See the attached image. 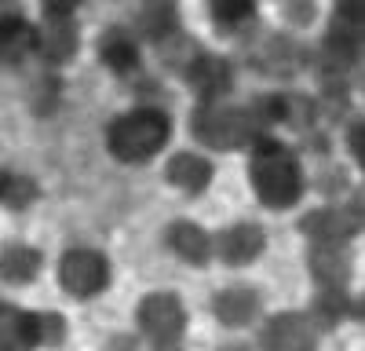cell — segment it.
Returning <instances> with one entry per match:
<instances>
[{
    "instance_id": "6da1fadb",
    "label": "cell",
    "mask_w": 365,
    "mask_h": 351,
    "mask_svg": "<svg viewBox=\"0 0 365 351\" xmlns=\"http://www.w3.org/2000/svg\"><path fill=\"white\" fill-rule=\"evenodd\" d=\"M249 183L256 198L274 213L296 209L307 194V172H303L299 151H292L289 143L278 136H256L249 146Z\"/></svg>"
},
{
    "instance_id": "7a4b0ae2",
    "label": "cell",
    "mask_w": 365,
    "mask_h": 351,
    "mask_svg": "<svg viewBox=\"0 0 365 351\" xmlns=\"http://www.w3.org/2000/svg\"><path fill=\"white\" fill-rule=\"evenodd\" d=\"M172 143V117L154 103H135L132 110L117 113L106 128V151L120 165H146Z\"/></svg>"
},
{
    "instance_id": "3957f363",
    "label": "cell",
    "mask_w": 365,
    "mask_h": 351,
    "mask_svg": "<svg viewBox=\"0 0 365 351\" xmlns=\"http://www.w3.org/2000/svg\"><path fill=\"white\" fill-rule=\"evenodd\" d=\"M190 132L205 151H249L256 136H267L249 106H230V103H197L190 113Z\"/></svg>"
},
{
    "instance_id": "277c9868",
    "label": "cell",
    "mask_w": 365,
    "mask_h": 351,
    "mask_svg": "<svg viewBox=\"0 0 365 351\" xmlns=\"http://www.w3.org/2000/svg\"><path fill=\"white\" fill-rule=\"evenodd\" d=\"M66 322L55 311H22L0 300V351H41L58 347Z\"/></svg>"
},
{
    "instance_id": "5b68a950",
    "label": "cell",
    "mask_w": 365,
    "mask_h": 351,
    "mask_svg": "<svg viewBox=\"0 0 365 351\" xmlns=\"http://www.w3.org/2000/svg\"><path fill=\"white\" fill-rule=\"evenodd\" d=\"M187 322H190L187 304H182V297H175V292H168V289L146 292V297L139 300V307H135V326L150 340L154 351H175L182 344V337H187Z\"/></svg>"
},
{
    "instance_id": "8992f818",
    "label": "cell",
    "mask_w": 365,
    "mask_h": 351,
    "mask_svg": "<svg viewBox=\"0 0 365 351\" xmlns=\"http://www.w3.org/2000/svg\"><path fill=\"white\" fill-rule=\"evenodd\" d=\"M58 289L73 300H96L99 292H106L113 268H110V256L103 249H91V245H73L58 256Z\"/></svg>"
},
{
    "instance_id": "52a82bcc",
    "label": "cell",
    "mask_w": 365,
    "mask_h": 351,
    "mask_svg": "<svg viewBox=\"0 0 365 351\" xmlns=\"http://www.w3.org/2000/svg\"><path fill=\"white\" fill-rule=\"evenodd\" d=\"M81 48V29H77V4H58L48 0L41 4V22H37V55L48 66H66L77 58Z\"/></svg>"
},
{
    "instance_id": "ba28073f",
    "label": "cell",
    "mask_w": 365,
    "mask_h": 351,
    "mask_svg": "<svg viewBox=\"0 0 365 351\" xmlns=\"http://www.w3.org/2000/svg\"><path fill=\"white\" fill-rule=\"evenodd\" d=\"M179 73L190 92L197 96V103H227V96L234 92V66L223 55L197 51Z\"/></svg>"
},
{
    "instance_id": "9c48e42d",
    "label": "cell",
    "mask_w": 365,
    "mask_h": 351,
    "mask_svg": "<svg viewBox=\"0 0 365 351\" xmlns=\"http://www.w3.org/2000/svg\"><path fill=\"white\" fill-rule=\"evenodd\" d=\"M263 249H267V234L252 220H237L220 234H212V260L227 263V268H249L252 260L263 256Z\"/></svg>"
},
{
    "instance_id": "30bf717a",
    "label": "cell",
    "mask_w": 365,
    "mask_h": 351,
    "mask_svg": "<svg viewBox=\"0 0 365 351\" xmlns=\"http://www.w3.org/2000/svg\"><path fill=\"white\" fill-rule=\"evenodd\" d=\"M263 351H314L318 347V330L307 315L299 311H278L263 322L259 333Z\"/></svg>"
},
{
    "instance_id": "8fae6325",
    "label": "cell",
    "mask_w": 365,
    "mask_h": 351,
    "mask_svg": "<svg viewBox=\"0 0 365 351\" xmlns=\"http://www.w3.org/2000/svg\"><path fill=\"white\" fill-rule=\"evenodd\" d=\"M212 315L227 330H249L263 315V297L252 285H227L212 297Z\"/></svg>"
},
{
    "instance_id": "7c38bea8",
    "label": "cell",
    "mask_w": 365,
    "mask_h": 351,
    "mask_svg": "<svg viewBox=\"0 0 365 351\" xmlns=\"http://www.w3.org/2000/svg\"><path fill=\"white\" fill-rule=\"evenodd\" d=\"M299 234L311 245L325 249V245H347L358 234V227L344 213V205H318V209H311L307 216L299 220Z\"/></svg>"
},
{
    "instance_id": "4fadbf2b",
    "label": "cell",
    "mask_w": 365,
    "mask_h": 351,
    "mask_svg": "<svg viewBox=\"0 0 365 351\" xmlns=\"http://www.w3.org/2000/svg\"><path fill=\"white\" fill-rule=\"evenodd\" d=\"M99 58L117 77H139L143 73V44L128 26H106L99 37Z\"/></svg>"
},
{
    "instance_id": "5bb4252c",
    "label": "cell",
    "mask_w": 365,
    "mask_h": 351,
    "mask_svg": "<svg viewBox=\"0 0 365 351\" xmlns=\"http://www.w3.org/2000/svg\"><path fill=\"white\" fill-rule=\"evenodd\" d=\"M165 180H168V187L197 198L212 187V180H216V161L201 151H175L165 165Z\"/></svg>"
},
{
    "instance_id": "9a60e30c",
    "label": "cell",
    "mask_w": 365,
    "mask_h": 351,
    "mask_svg": "<svg viewBox=\"0 0 365 351\" xmlns=\"http://www.w3.org/2000/svg\"><path fill=\"white\" fill-rule=\"evenodd\" d=\"M37 55V22L26 19L19 8H8L0 15V63L22 66Z\"/></svg>"
},
{
    "instance_id": "2e32d148",
    "label": "cell",
    "mask_w": 365,
    "mask_h": 351,
    "mask_svg": "<svg viewBox=\"0 0 365 351\" xmlns=\"http://www.w3.org/2000/svg\"><path fill=\"white\" fill-rule=\"evenodd\" d=\"M165 242L190 268H208L212 263V234L194 220H172L165 230Z\"/></svg>"
},
{
    "instance_id": "e0dca14e",
    "label": "cell",
    "mask_w": 365,
    "mask_h": 351,
    "mask_svg": "<svg viewBox=\"0 0 365 351\" xmlns=\"http://www.w3.org/2000/svg\"><path fill=\"white\" fill-rule=\"evenodd\" d=\"M128 29L139 37V44L150 41V44H158V48L182 34L175 4H143V8L135 11V22H132Z\"/></svg>"
},
{
    "instance_id": "ac0fdd59",
    "label": "cell",
    "mask_w": 365,
    "mask_h": 351,
    "mask_svg": "<svg viewBox=\"0 0 365 351\" xmlns=\"http://www.w3.org/2000/svg\"><path fill=\"white\" fill-rule=\"evenodd\" d=\"M44 268V253L37 245H26V242H8L0 249V282L8 285H29L41 278Z\"/></svg>"
},
{
    "instance_id": "d6986e66",
    "label": "cell",
    "mask_w": 365,
    "mask_h": 351,
    "mask_svg": "<svg viewBox=\"0 0 365 351\" xmlns=\"http://www.w3.org/2000/svg\"><path fill=\"white\" fill-rule=\"evenodd\" d=\"M307 263H311V275L318 282V289H336L344 292L347 278H351V256H347V245H311L307 253Z\"/></svg>"
},
{
    "instance_id": "ffe728a7",
    "label": "cell",
    "mask_w": 365,
    "mask_h": 351,
    "mask_svg": "<svg viewBox=\"0 0 365 351\" xmlns=\"http://www.w3.org/2000/svg\"><path fill=\"white\" fill-rule=\"evenodd\" d=\"M263 58H267V73H278V77H292L303 70V58H307V51H303L299 41L292 37H270L263 44Z\"/></svg>"
},
{
    "instance_id": "44dd1931",
    "label": "cell",
    "mask_w": 365,
    "mask_h": 351,
    "mask_svg": "<svg viewBox=\"0 0 365 351\" xmlns=\"http://www.w3.org/2000/svg\"><path fill=\"white\" fill-rule=\"evenodd\" d=\"M41 198V187L29 180V176H19V172H4L0 168V205H8L11 213H22L29 209Z\"/></svg>"
},
{
    "instance_id": "7402d4cb",
    "label": "cell",
    "mask_w": 365,
    "mask_h": 351,
    "mask_svg": "<svg viewBox=\"0 0 365 351\" xmlns=\"http://www.w3.org/2000/svg\"><path fill=\"white\" fill-rule=\"evenodd\" d=\"M208 19L223 34H237L241 26L256 19V4H249V0H216V4H208Z\"/></svg>"
},
{
    "instance_id": "603a6c76",
    "label": "cell",
    "mask_w": 365,
    "mask_h": 351,
    "mask_svg": "<svg viewBox=\"0 0 365 351\" xmlns=\"http://www.w3.org/2000/svg\"><path fill=\"white\" fill-rule=\"evenodd\" d=\"M344 143H347V154H351V161L361 168V165H365V117H361V113L347 117V132H344Z\"/></svg>"
},
{
    "instance_id": "cb8c5ba5",
    "label": "cell",
    "mask_w": 365,
    "mask_h": 351,
    "mask_svg": "<svg viewBox=\"0 0 365 351\" xmlns=\"http://www.w3.org/2000/svg\"><path fill=\"white\" fill-rule=\"evenodd\" d=\"M285 19H289V22H299V26H307V22L314 19V4H303V8L289 4V8H285Z\"/></svg>"
},
{
    "instance_id": "d4e9b609",
    "label": "cell",
    "mask_w": 365,
    "mask_h": 351,
    "mask_svg": "<svg viewBox=\"0 0 365 351\" xmlns=\"http://www.w3.org/2000/svg\"><path fill=\"white\" fill-rule=\"evenodd\" d=\"M223 351H252V347H241V344H234V347H223Z\"/></svg>"
}]
</instances>
